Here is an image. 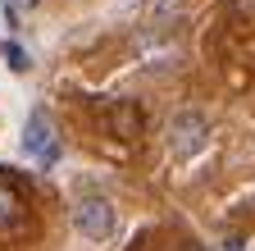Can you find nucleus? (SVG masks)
I'll use <instances>...</instances> for the list:
<instances>
[{
    "mask_svg": "<svg viewBox=\"0 0 255 251\" xmlns=\"http://www.w3.org/2000/svg\"><path fill=\"white\" fill-rule=\"evenodd\" d=\"M210 146V119L201 110H178L169 119V151L178 160H191V155H201Z\"/></svg>",
    "mask_w": 255,
    "mask_h": 251,
    "instance_id": "obj_1",
    "label": "nucleus"
},
{
    "mask_svg": "<svg viewBox=\"0 0 255 251\" xmlns=\"http://www.w3.org/2000/svg\"><path fill=\"white\" fill-rule=\"evenodd\" d=\"M0 55H5V64H9L14 73H27V69H32V55H27V46H18V41H5V46H0Z\"/></svg>",
    "mask_w": 255,
    "mask_h": 251,
    "instance_id": "obj_5",
    "label": "nucleus"
},
{
    "mask_svg": "<svg viewBox=\"0 0 255 251\" xmlns=\"http://www.w3.org/2000/svg\"><path fill=\"white\" fill-rule=\"evenodd\" d=\"M23 151H27L41 169H46V165H59V155H64V151H59V137H55V128H50V119H46L41 110H32L27 123H23Z\"/></svg>",
    "mask_w": 255,
    "mask_h": 251,
    "instance_id": "obj_3",
    "label": "nucleus"
},
{
    "mask_svg": "<svg viewBox=\"0 0 255 251\" xmlns=\"http://www.w3.org/2000/svg\"><path fill=\"white\" fill-rule=\"evenodd\" d=\"M73 229L87 238V242H110L114 229H119V215L105 197H82L73 206Z\"/></svg>",
    "mask_w": 255,
    "mask_h": 251,
    "instance_id": "obj_2",
    "label": "nucleus"
},
{
    "mask_svg": "<svg viewBox=\"0 0 255 251\" xmlns=\"http://www.w3.org/2000/svg\"><path fill=\"white\" fill-rule=\"evenodd\" d=\"M23 224V206L9 187H0V229H18Z\"/></svg>",
    "mask_w": 255,
    "mask_h": 251,
    "instance_id": "obj_4",
    "label": "nucleus"
},
{
    "mask_svg": "<svg viewBox=\"0 0 255 251\" xmlns=\"http://www.w3.org/2000/svg\"><path fill=\"white\" fill-rule=\"evenodd\" d=\"M9 5H14V9H37L41 0H9Z\"/></svg>",
    "mask_w": 255,
    "mask_h": 251,
    "instance_id": "obj_6",
    "label": "nucleus"
}]
</instances>
